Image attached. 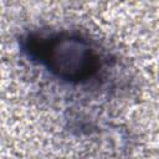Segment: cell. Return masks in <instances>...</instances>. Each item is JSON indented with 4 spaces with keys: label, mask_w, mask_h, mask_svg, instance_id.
I'll return each instance as SVG.
<instances>
[{
    "label": "cell",
    "mask_w": 159,
    "mask_h": 159,
    "mask_svg": "<svg viewBox=\"0 0 159 159\" xmlns=\"http://www.w3.org/2000/svg\"><path fill=\"white\" fill-rule=\"evenodd\" d=\"M20 56L43 76L67 89L113 93L122 87L120 65L87 32L63 27H36L19 40Z\"/></svg>",
    "instance_id": "6da1fadb"
}]
</instances>
